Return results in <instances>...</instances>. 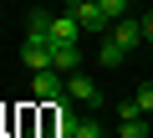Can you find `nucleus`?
Here are the masks:
<instances>
[{
  "label": "nucleus",
  "mask_w": 153,
  "mask_h": 138,
  "mask_svg": "<svg viewBox=\"0 0 153 138\" xmlns=\"http://www.w3.org/2000/svg\"><path fill=\"white\" fill-rule=\"evenodd\" d=\"M66 72H56V66H46V72H31V97H41L46 107H56V102H66V82H61Z\"/></svg>",
  "instance_id": "nucleus-1"
},
{
  "label": "nucleus",
  "mask_w": 153,
  "mask_h": 138,
  "mask_svg": "<svg viewBox=\"0 0 153 138\" xmlns=\"http://www.w3.org/2000/svg\"><path fill=\"white\" fill-rule=\"evenodd\" d=\"M107 36H112L123 51H138V46H143V21H138V16H123V21H112Z\"/></svg>",
  "instance_id": "nucleus-2"
},
{
  "label": "nucleus",
  "mask_w": 153,
  "mask_h": 138,
  "mask_svg": "<svg viewBox=\"0 0 153 138\" xmlns=\"http://www.w3.org/2000/svg\"><path fill=\"white\" fill-rule=\"evenodd\" d=\"M66 97L82 102V107H97V102H102V97H97V82L82 77V72H66Z\"/></svg>",
  "instance_id": "nucleus-3"
},
{
  "label": "nucleus",
  "mask_w": 153,
  "mask_h": 138,
  "mask_svg": "<svg viewBox=\"0 0 153 138\" xmlns=\"http://www.w3.org/2000/svg\"><path fill=\"white\" fill-rule=\"evenodd\" d=\"M46 36H51L56 46H76V41H82V26H76V16L66 10V16H51V26H46Z\"/></svg>",
  "instance_id": "nucleus-4"
},
{
  "label": "nucleus",
  "mask_w": 153,
  "mask_h": 138,
  "mask_svg": "<svg viewBox=\"0 0 153 138\" xmlns=\"http://www.w3.org/2000/svg\"><path fill=\"white\" fill-rule=\"evenodd\" d=\"M97 61H102V66H123V61H128V51L107 36V41H102V51H97Z\"/></svg>",
  "instance_id": "nucleus-5"
},
{
  "label": "nucleus",
  "mask_w": 153,
  "mask_h": 138,
  "mask_svg": "<svg viewBox=\"0 0 153 138\" xmlns=\"http://www.w3.org/2000/svg\"><path fill=\"white\" fill-rule=\"evenodd\" d=\"M117 138H148V123H143V118H128V123L117 128Z\"/></svg>",
  "instance_id": "nucleus-6"
},
{
  "label": "nucleus",
  "mask_w": 153,
  "mask_h": 138,
  "mask_svg": "<svg viewBox=\"0 0 153 138\" xmlns=\"http://www.w3.org/2000/svg\"><path fill=\"white\" fill-rule=\"evenodd\" d=\"M97 5H102L107 21H123V16H128V0H97Z\"/></svg>",
  "instance_id": "nucleus-7"
},
{
  "label": "nucleus",
  "mask_w": 153,
  "mask_h": 138,
  "mask_svg": "<svg viewBox=\"0 0 153 138\" xmlns=\"http://www.w3.org/2000/svg\"><path fill=\"white\" fill-rule=\"evenodd\" d=\"M128 118H143V107H138V97H128V102H117V123H128Z\"/></svg>",
  "instance_id": "nucleus-8"
},
{
  "label": "nucleus",
  "mask_w": 153,
  "mask_h": 138,
  "mask_svg": "<svg viewBox=\"0 0 153 138\" xmlns=\"http://www.w3.org/2000/svg\"><path fill=\"white\" fill-rule=\"evenodd\" d=\"M133 97H138V107H143V118H148V113H153V82H143Z\"/></svg>",
  "instance_id": "nucleus-9"
},
{
  "label": "nucleus",
  "mask_w": 153,
  "mask_h": 138,
  "mask_svg": "<svg viewBox=\"0 0 153 138\" xmlns=\"http://www.w3.org/2000/svg\"><path fill=\"white\" fill-rule=\"evenodd\" d=\"M143 41L153 46V16H143Z\"/></svg>",
  "instance_id": "nucleus-10"
},
{
  "label": "nucleus",
  "mask_w": 153,
  "mask_h": 138,
  "mask_svg": "<svg viewBox=\"0 0 153 138\" xmlns=\"http://www.w3.org/2000/svg\"><path fill=\"white\" fill-rule=\"evenodd\" d=\"M0 138H5V133H0Z\"/></svg>",
  "instance_id": "nucleus-11"
}]
</instances>
